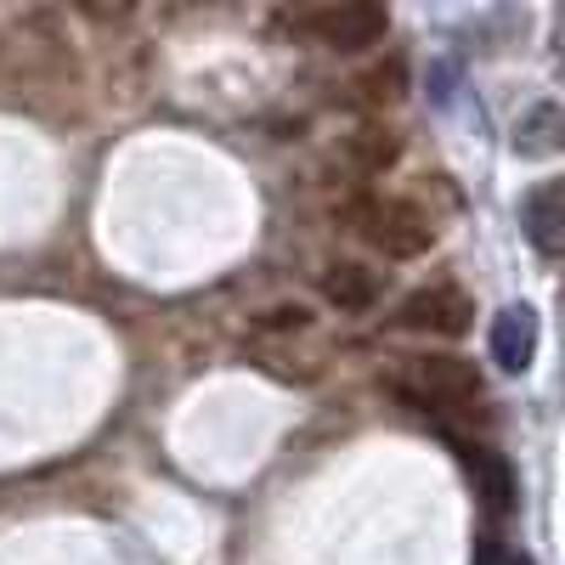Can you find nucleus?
<instances>
[{
    "instance_id": "1",
    "label": "nucleus",
    "mask_w": 565,
    "mask_h": 565,
    "mask_svg": "<svg viewBox=\"0 0 565 565\" xmlns=\"http://www.w3.org/2000/svg\"><path fill=\"white\" fill-rule=\"evenodd\" d=\"M418 413H436V418H476L481 402H487V385H481V367L469 356H452V351H424V356H407V373L396 385Z\"/></svg>"
},
{
    "instance_id": "2",
    "label": "nucleus",
    "mask_w": 565,
    "mask_h": 565,
    "mask_svg": "<svg viewBox=\"0 0 565 565\" xmlns=\"http://www.w3.org/2000/svg\"><path fill=\"white\" fill-rule=\"evenodd\" d=\"M351 226L362 232V244H373L385 260H418L436 249V221L407 199H356Z\"/></svg>"
},
{
    "instance_id": "8",
    "label": "nucleus",
    "mask_w": 565,
    "mask_h": 565,
    "mask_svg": "<svg viewBox=\"0 0 565 565\" xmlns=\"http://www.w3.org/2000/svg\"><path fill=\"white\" fill-rule=\"evenodd\" d=\"M537 356V311L532 306H503L492 317V362L503 373H526Z\"/></svg>"
},
{
    "instance_id": "14",
    "label": "nucleus",
    "mask_w": 565,
    "mask_h": 565,
    "mask_svg": "<svg viewBox=\"0 0 565 565\" xmlns=\"http://www.w3.org/2000/svg\"><path fill=\"white\" fill-rule=\"evenodd\" d=\"M559 311H565V289H559Z\"/></svg>"
},
{
    "instance_id": "5",
    "label": "nucleus",
    "mask_w": 565,
    "mask_h": 565,
    "mask_svg": "<svg viewBox=\"0 0 565 565\" xmlns=\"http://www.w3.org/2000/svg\"><path fill=\"white\" fill-rule=\"evenodd\" d=\"M317 295L340 317H367L373 306H380V295H385V277L373 266H362V260H328L317 271Z\"/></svg>"
},
{
    "instance_id": "7",
    "label": "nucleus",
    "mask_w": 565,
    "mask_h": 565,
    "mask_svg": "<svg viewBox=\"0 0 565 565\" xmlns=\"http://www.w3.org/2000/svg\"><path fill=\"white\" fill-rule=\"evenodd\" d=\"M458 458H463L469 476H476V492H481L492 521L514 514V469H509V458L492 452V447H476V441H458Z\"/></svg>"
},
{
    "instance_id": "11",
    "label": "nucleus",
    "mask_w": 565,
    "mask_h": 565,
    "mask_svg": "<svg viewBox=\"0 0 565 565\" xmlns=\"http://www.w3.org/2000/svg\"><path fill=\"white\" fill-rule=\"evenodd\" d=\"M356 90H362V103L367 108H396L402 97H407V63L391 52V57H380L362 79H356Z\"/></svg>"
},
{
    "instance_id": "13",
    "label": "nucleus",
    "mask_w": 565,
    "mask_h": 565,
    "mask_svg": "<svg viewBox=\"0 0 565 565\" xmlns=\"http://www.w3.org/2000/svg\"><path fill=\"white\" fill-rule=\"evenodd\" d=\"M481 565H532V559H526L521 548H498V543H487V548H481Z\"/></svg>"
},
{
    "instance_id": "9",
    "label": "nucleus",
    "mask_w": 565,
    "mask_h": 565,
    "mask_svg": "<svg viewBox=\"0 0 565 565\" xmlns=\"http://www.w3.org/2000/svg\"><path fill=\"white\" fill-rule=\"evenodd\" d=\"M514 153L521 159H559L565 153V108L559 103H532L514 119Z\"/></svg>"
},
{
    "instance_id": "12",
    "label": "nucleus",
    "mask_w": 565,
    "mask_h": 565,
    "mask_svg": "<svg viewBox=\"0 0 565 565\" xmlns=\"http://www.w3.org/2000/svg\"><path fill=\"white\" fill-rule=\"evenodd\" d=\"M249 328H255V334H282V340L311 334V306H300V300H277V306L255 311Z\"/></svg>"
},
{
    "instance_id": "3",
    "label": "nucleus",
    "mask_w": 565,
    "mask_h": 565,
    "mask_svg": "<svg viewBox=\"0 0 565 565\" xmlns=\"http://www.w3.org/2000/svg\"><path fill=\"white\" fill-rule=\"evenodd\" d=\"M295 34L328 45V52H367L391 34V12L373 7V0H334V7H311L289 18Z\"/></svg>"
},
{
    "instance_id": "6",
    "label": "nucleus",
    "mask_w": 565,
    "mask_h": 565,
    "mask_svg": "<svg viewBox=\"0 0 565 565\" xmlns=\"http://www.w3.org/2000/svg\"><path fill=\"white\" fill-rule=\"evenodd\" d=\"M521 226L537 244V255L565 260V175H548V181L532 186L526 204H521Z\"/></svg>"
},
{
    "instance_id": "10",
    "label": "nucleus",
    "mask_w": 565,
    "mask_h": 565,
    "mask_svg": "<svg viewBox=\"0 0 565 565\" xmlns=\"http://www.w3.org/2000/svg\"><path fill=\"white\" fill-rule=\"evenodd\" d=\"M396 159H402V136L391 125H362L345 136V164L356 175H385Z\"/></svg>"
},
{
    "instance_id": "4",
    "label": "nucleus",
    "mask_w": 565,
    "mask_h": 565,
    "mask_svg": "<svg viewBox=\"0 0 565 565\" xmlns=\"http://www.w3.org/2000/svg\"><path fill=\"white\" fill-rule=\"evenodd\" d=\"M396 328L407 334H430V340H463L476 328V300L458 282H424L396 306Z\"/></svg>"
}]
</instances>
